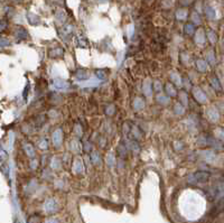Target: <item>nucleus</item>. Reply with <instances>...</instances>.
I'll return each mask as SVG.
<instances>
[{
    "mask_svg": "<svg viewBox=\"0 0 224 223\" xmlns=\"http://www.w3.org/2000/svg\"><path fill=\"white\" fill-rule=\"evenodd\" d=\"M72 33H73V26L70 25V24H67V25L62 27V34L64 36H68V35H71Z\"/></svg>",
    "mask_w": 224,
    "mask_h": 223,
    "instance_id": "33",
    "label": "nucleus"
},
{
    "mask_svg": "<svg viewBox=\"0 0 224 223\" xmlns=\"http://www.w3.org/2000/svg\"><path fill=\"white\" fill-rule=\"evenodd\" d=\"M127 144V147H128V149H130V150L134 153V154H139L140 151V147L139 145H138V142H137V140H134V139H131V140H128L126 142Z\"/></svg>",
    "mask_w": 224,
    "mask_h": 223,
    "instance_id": "12",
    "label": "nucleus"
},
{
    "mask_svg": "<svg viewBox=\"0 0 224 223\" xmlns=\"http://www.w3.org/2000/svg\"><path fill=\"white\" fill-rule=\"evenodd\" d=\"M221 85H222V87H223V90H224V77L222 79V81H221Z\"/></svg>",
    "mask_w": 224,
    "mask_h": 223,
    "instance_id": "58",
    "label": "nucleus"
},
{
    "mask_svg": "<svg viewBox=\"0 0 224 223\" xmlns=\"http://www.w3.org/2000/svg\"><path fill=\"white\" fill-rule=\"evenodd\" d=\"M63 53H64L63 48H61V47H56V48H53L49 51V56L51 57H59V56H62Z\"/></svg>",
    "mask_w": 224,
    "mask_h": 223,
    "instance_id": "31",
    "label": "nucleus"
},
{
    "mask_svg": "<svg viewBox=\"0 0 224 223\" xmlns=\"http://www.w3.org/2000/svg\"><path fill=\"white\" fill-rule=\"evenodd\" d=\"M192 20H193L194 24H196V25H201V17H199V15L197 13H193L192 14Z\"/></svg>",
    "mask_w": 224,
    "mask_h": 223,
    "instance_id": "42",
    "label": "nucleus"
},
{
    "mask_svg": "<svg viewBox=\"0 0 224 223\" xmlns=\"http://www.w3.org/2000/svg\"><path fill=\"white\" fill-rule=\"evenodd\" d=\"M91 160H92V163L94 165H98L101 163V158H100V155H99V153H96V151H92L91 153Z\"/></svg>",
    "mask_w": 224,
    "mask_h": 223,
    "instance_id": "34",
    "label": "nucleus"
},
{
    "mask_svg": "<svg viewBox=\"0 0 224 223\" xmlns=\"http://www.w3.org/2000/svg\"><path fill=\"white\" fill-rule=\"evenodd\" d=\"M192 92H193V97L195 98V100L197 101L201 104H205L207 102V97L205 95V93L202 91L201 87L195 86L192 89Z\"/></svg>",
    "mask_w": 224,
    "mask_h": 223,
    "instance_id": "2",
    "label": "nucleus"
},
{
    "mask_svg": "<svg viewBox=\"0 0 224 223\" xmlns=\"http://www.w3.org/2000/svg\"><path fill=\"white\" fill-rule=\"evenodd\" d=\"M213 194H214V198H221L222 196H223L224 195V186L222 183H219V184L214 185Z\"/></svg>",
    "mask_w": 224,
    "mask_h": 223,
    "instance_id": "11",
    "label": "nucleus"
},
{
    "mask_svg": "<svg viewBox=\"0 0 224 223\" xmlns=\"http://www.w3.org/2000/svg\"><path fill=\"white\" fill-rule=\"evenodd\" d=\"M10 45V42H9V39L8 38H6V37H1V47H7V46H9Z\"/></svg>",
    "mask_w": 224,
    "mask_h": 223,
    "instance_id": "47",
    "label": "nucleus"
},
{
    "mask_svg": "<svg viewBox=\"0 0 224 223\" xmlns=\"http://www.w3.org/2000/svg\"><path fill=\"white\" fill-rule=\"evenodd\" d=\"M156 100H157V102L159 103V104L166 105L169 103V97L162 94V93H158L157 97H156Z\"/></svg>",
    "mask_w": 224,
    "mask_h": 223,
    "instance_id": "23",
    "label": "nucleus"
},
{
    "mask_svg": "<svg viewBox=\"0 0 224 223\" xmlns=\"http://www.w3.org/2000/svg\"><path fill=\"white\" fill-rule=\"evenodd\" d=\"M206 115H207L209 120L212 121V122H216L220 118V113H219V111H217V109L213 108V107L207 109V111H206Z\"/></svg>",
    "mask_w": 224,
    "mask_h": 223,
    "instance_id": "7",
    "label": "nucleus"
},
{
    "mask_svg": "<svg viewBox=\"0 0 224 223\" xmlns=\"http://www.w3.org/2000/svg\"><path fill=\"white\" fill-rule=\"evenodd\" d=\"M55 18H56L57 23L63 24L65 20H66V14H65L63 10H58V11H56V14H55Z\"/></svg>",
    "mask_w": 224,
    "mask_h": 223,
    "instance_id": "30",
    "label": "nucleus"
},
{
    "mask_svg": "<svg viewBox=\"0 0 224 223\" xmlns=\"http://www.w3.org/2000/svg\"><path fill=\"white\" fill-rule=\"evenodd\" d=\"M39 148H41V149H45V150L48 148V144H47V141L45 140V139H43V140L39 141Z\"/></svg>",
    "mask_w": 224,
    "mask_h": 223,
    "instance_id": "48",
    "label": "nucleus"
},
{
    "mask_svg": "<svg viewBox=\"0 0 224 223\" xmlns=\"http://www.w3.org/2000/svg\"><path fill=\"white\" fill-rule=\"evenodd\" d=\"M207 145L211 147H213L216 150H222L224 148V145L222 141H220L219 139L214 138V137H207Z\"/></svg>",
    "mask_w": 224,
    "mask_h": 223,
    "instance_id": "6",
    "label": "nucleus"
},
{
    "mask_svg": "<svg viewBox=\"0 0 224 223\" xmlns=\"http://www.w3.org/2000/svg\"><path fill=\"white\" fill-rule=\"evenodd\" d=\"M52 85L56 89V90H61V91H65L67 90L68 87H70V85H68V83L65 81V80H62V79H55L52 81Z\"/></svg>",
    "mask_w": 224,
    "mask_h": 223,
    "instance_id": "4",
    "label": "nucleus"
},
{
    "mask_svg": "<svg viewBox=\"0 0 224 223\" xmlns=\"http://www.w3.org/2000/svg\"><path fill=\"white\" fill-rule=\"evenodd\" d=\"M74 132H75V136H76V137H82L83 130H82V128H81V126L76 125V126H75V128H74Z\"/></svg>",
    "mask_w": 224,
    "mask_h": 223,
    "instance_id": "45",
    "label": "nucleus"
},
{
    "mask_svg": "<svg viewBox=\"0 0 224 223\" xmlns=\"http://www.w3.org/2000/svg\"><path fill=\"white\" fill-rule=\"evenodd\" d=\"M130 129H131V125L129 122H126L123 125V133L124 135H129V132H130Z\"/></svg>",
    "mask_w": 224,
    "mask_h": 223,
    "instance_id": "46",
    "label": "nucleus"
},
{
    "mask_svg": "<svg viewBox=\"0 0 224 223\" xmlns=\"http://www.w3.org/2000/svg\"><path fill=\"white\" fill-rule=\"evenodd\" d=\"M16 223H20V222H19V221H18V220H17V221H16Z\"/></svg>",
    "mask_w": 224,
    "mask_h": 223,
    "instance_id": "60",
    "label": "nucleus"
},
{
    "mask_svg": "<svg viewBox=\"0 0 224 223\" xmlns=\"http://www.w3.org/2000/svg\"><path fill=\"white\" fill-rule=\"evenodd\" d=\"M192 1H193V0H180V3H182L183 6H187V5H189Z\"/></svg>",
    "mask_w": 224,
    "mask_h": 223,
    "instance_id": "52",
    "label": "nucleus"
},
{
    "mask_svg": "<svg viewBox=\"0 0 224 223\" xmlns=\"http://www.w3.org/2000/svg\"><path fill=\"white\" fill-rule=\"evenodd\" d=\"M51 166H52V168H54V169L59 168V166H61V163H59L58 158H56V157H55V158H53V160H52Z\"/></svg>",
    "mask_w": 224,
    "mask_h": 223,
    "instance_id": "44",
    "label": "nucleus"
},
{
    "mask_svg": "<svg viewBox=\"0 0 224 223\" xmlns=\"http://www.w3.org/2000/svg\"><path fill=\"white\" fill-rule=\"evenodd\" d=\"M195 43L199 45H204L205 44V33L203 29H199L195 34Z\"/></svg>",
    "mask_w": 224,
    "mask_h": 223,
    "instance_id": "17",
    "label": "nucleus"
},
{
    "mask_svg": "<svg viewBox=\"0 0 224 223\" xmlns=\"http://www.w3.org/2000/svg\"><path fill=\"white\" fill-rule=\"evenodd\" d=\"M188 16V11L186 10V9H178L177 11H176V18L178 19V20H185L186 18H187Z\"/></svg>",
    "mask_w": 224,
    "mask_h": 223,
    "instance_id": "29",
    "label": "nucleus"
},
{
    "mask_svg": "<svg viewBox=\"0 0 224 223\" xmlns=\"http://www.w3.org/2000/svg\"><path fill=\"white\" fill-rule=\"evenodd\" d=\"M6 26H7V23H6V20H1V31H3L6 29Z\"/></svg>",
    "mask_w": 224,
    "mask_h": 223,
    "instance_id": "55",
    "label": "nucleus"
},
{
    "mask_svg": "<svg viewBox=\"0 0 224 223\" xmlns=\"http://www.w3.org/2000/svg\"><path fill=\"white\" fill-rule=\"evenodd\" d=\"M94 74H96V76L100 80H104L107 77V73L104 70H96V72H94Z\"/></svg>",
    "mask_w": 224,
    "mask_h": 223,
    "instance_id": "40",
    "label": "nucleus"
},
{
    "mask_svg": "<svg viewBox=\"0 0 224 223\" xmlns=\"http://www.w3.org/2000/svg\"><path fill=\"white\" fill-rule=\"evenodd\" d=\"M210 173L207 172H196L194 174H191L188 176V182L189 183H204L209 181Z\"/></svg>",
    "mask_w": 224,
    "mask_h": 223,
    "instance_id": "1",
    "label": "nucleus"
},
{
    "mask_svg": "<svg viewBox=\"0 0 224 223\" xmlns=\"http://www.w3.org/2000/svg\"><path fill=\"white\" fill-rule=\"evenodd\" d=\"M183 86L185 87V90L186 91H189V90H192L193 87H192V84H191V81L188 79H183Z\"/></svg>",
    "mask_w": 224,
    "mask_h": 223,
    "instance_id": "43",
    "label": "nucleus"
},
{
    "mask_svg": "<svg viewBox=\"0 0 224 223\" xmlns=\"http://www.w3.org/2000/svg\"><path fill=\"white\" fill-rule=\"evenodd\" d=\"M152 86H154V91L157 93H161L162 91V84L160 81H155L154 84H152Z\"/></svg>",
    "mask_w": 224,
    "mask_h": 223,
    "instance_id": "37",
    "label": "nucleus"
},
{
    "mask_svg": "<svg viewBox=\"0 0 224 223\" xmlns=\"http://www.w3.org/2000/svg\"><path fill=\"white\" fill-rule=\"evenodd\" d=\"M6 158V151L3 149H1V162H3Z\"/></svg>",
    "mask_w": 224,
    "mask_h": 223,
    "instance_id": "56",
    "label": "nucleus"
},
{
    "mask_svg": "<svg viewBox=\"0 0 224 223\" xmlns=\"http://www.w3.org/2000/svg\"><path fill=\"white\" fill-rule=\"evenodd\" d=\"M75 77H76L77 80H80V81L88 80L89 79V72L86 71V70H84V69L77 70L76 72H75Z\"/></svg>",
    "mask_w": 224,
    "mask_h": 223,
    "instance_id": "21",
    "label": "nucleus"
},
{
    "mask_svg": "<svg viewBox=\"0 0 224 223\" xmlns=\"http://www.w3.org/2000/svg\"><path fill=\"white\" fill-rule=\"evenodd\" d=\"M114 112H116V107H114L113 104H109V105H107V108H106V114L107 115H113L114 114Z\"/></svg>",
    "mask_w": 224,
    "mask_h": 223,
    "instance_id": "39",
    "label": "nucleus"
},
{
    "mask_svg": "<svg viewBox=\"0 0 224 223\" xmlns=\"http://www.w3.org/2000/svg\"><path fill=\"white\" fill-rule=\"evenodd\" d=\"M215 133H216V136L219 137L220 139L224 140V131L222 130V129H216V130H215Z\"/></svg>",
    "mask_w": 224,
    "mask_h": 223,
    "instance_id": "49",
    "label": "nucleus"
},
{
    "mask_svg": "<svg viewBox=\"0 0 224 223\" xmlns=\"http://www.w3.org/2000/svg\"><path fill=\"white\" fill-rule=\"evenodd\" d=\"M15 36L18 39H26L28 37V33H27V31H26L25 28H23V27H17L15 31Z\"/></svg>",
    "mask_w": 224,
    "mask_h": 223,
    "instance_id": "20",
    "label": "nucleus"
},
{
    "mask_svg": "<svg viewBox=\"0 0 224 223\" xmlns=\"http://www.w3.org/2000/svg\"><path fill=\"white\" fill-rule=\"evenodd\" d=\"M165 91H166V94L168 95V97L173 98V97H176L177 95V91H176L175 86H174L173 83H166L165 84Z\"/></svg>",
    "mask_w": 224,
    "mask_h": 223,
    "instance_id": "16",
    "label": "nucleus"
},
{
    "mask_svg": "<svg viewBox=\"0 0 224 223\" xmlns=\"http://www.w3.org/2000/svg\"><path fill=\"white\" fill-rule=\"evenodd\" d=\"M204 13H205V16L207 17V19H210V20H213V19H215V17H216V13L214 10V8L209 5L205 6Z\"/></svg>",
    "mask_w": 224,
    "mask_h": 223,
    "instance_id": "19",
    "label": "nucleus"
},
{
    "mask_svg": "<svg viewBox=\"0 0 224 223\" xmlns=\"http://www.w3.org/2000/svg\"><path fill=\"white\" fill-rule=\"evenodd\" d=\"M142 92L146 97H151L152 94V87H151V81L150 80H146L142 84Z\"/></svg>",
    "mask_w": 224,
    "mask_h": 223,
    "instance_id": "13",
    "label": "nucleus"
},
{
    "mask_svg": "<svg viewBox=\"0 0 224 223\" xmlns=\"http://www.w3.org/2000/svg\"><path fill=\"white\" fill-rule=\"evenodd\" d=\"M38 167V162L37 160H31L30 162V168L31 169H36Z\"/></svg>",
    "mask_w": 224,
    "mask_h": 223,
    "instance_id": "51",
    "label": "nucleus"
},
{
    "mask_svg": "<svg viewBox=\"0 0 224 223\" xmlns=\"http://www.w3.org/2000/svg\"><path fill=\"white\" fill-rule=\"evenodd\" d=\"M91 149H92V147H91L90 142H88V141H86V142H84V151H85V153H89Z\"/></svg>",
    "mask_w": 224,
    "mask_h": 223,
    "instance_id": "50",
    "label": "nucleus"
},
{
    "mask_svg": "<svg viewBox=\"0 0 224 223\" xmlns=\"http://www.w3.org/2000/svg\"><path fill=\"white\" fill-rule=\"evenodd\" d=\"M128 147H127V145H122V144H120V146L117 148V151H118V154H119V156L120 157H127V153H128Z\"/></svg>",
    "mask_w": 224,
    "mask_h": 223,
    "instance_id": "32",
    "label": "nucleus"
},
{
    "mask_svg": "<svg viewBox=\"0 0 224 223\" xmlns=\"http://www.w3.org/2000/svg\"><path fill=\"white\" fill-rule=\"evenodd\" d=\"M206 59H207V62H209L211 65L215 64V56H214V52L213 51H210L209 53H207Z\"/></svg>",
    "mask_w": 224,
    "mask_h": 223,
    "instance_id": "38",
    "label": "nucleus"
},
{
    "mask_svg": "<svg viewBox=\"0 0 224 223\" xmlns=\"http://www.w3.org/2000/svg\"><path fill=\"white\" fill-rule=\"evenodd\" d=\"M169 80L170 82H173V84L176 85V86L178 87L183 86V77L180 76L176 71H174V70L169 72Z\"/></svg>",
    "mask_w": 224,
    "mask_h": 223,
    "instance_id": "3",
    "label": "nucleus"
},
{
    "mask_svg": "<svg viewBox=\"0 0 224 223\" xmlns=\"http://www.w3.org/2000/svg\"><path fill=\"white\" fill-rule=\"evenodd\" d=\"M99 3H108L109 0H98Z\"/></svg>",
    "mask_w": 224,
    "mask_h": 223,
    "instance_id": "57",
    "label": "nucleus"
},
{
    "mask_svg": "<svg viewBox=\"0 0 224 223\" xmlns=\"http://www.w3.org/2000/svg\"><path fill=\"white\" fill-rule=\"evenodd\" d=\"M45 223H59V222H58V220H56V219H48V220H46Z\"/></svg>",
    "mask_w": 224,
    "mask_h": 223,
    "instance_id": "54",
    "label": "nucleus"
},
{
    "mask_svg": "<svg viewBox=\"0 0 224 223\" xmlns=\"http://www.w3.org/2000/svg\"><path fill=\"white\" fill-rule=\"evenodd\" d=\"M132 105H134V108L136 109V110H141V109L145 108V100L142 98H139V97L136 98L134 100Z\"/></svg>",
    "mask_w": 224,
    "mask_h": 223,
    "instance_id": "22",
    "label": "nucleus"
},
{
    "mask_svg": "<svg viewBox=\"0 0 224 223\" xmlns=\"http://www.w3.org/2000/svg\"><path fill=\"white\" fill-rule=\"evenodd\" d=\"M73 172L74 174H83L84 172V165H83V162L81 158H75L74 163H73Z\"/></svg>",
    "mask_w": 224,
    "mask_h": 223,
    "instance_id": "8",
    "label": "nucleus"
},
{
    "mask_svg": "<svg viewBox=\"0 0 224 223\" xmlns=\"http://www.w3.org/2000/svg\"><path fill=\"white\" fill-rule=\"evenodd\" d=\"M195 64H196V69L199 70V72H202V73L206 72V71H207V69H209L207 61H205V59H197Z\"/></svg>",
    "mask_w": 224,
    "mask_h": 223,
    "instance_id": "15",
    "label": "nucleus"
},
{
    "mask_svg": "<svg viewBox=\"0 0 224 223\" xmlns=\"http://www.w3.org/2000/svg\"><path fill=\"white\" fill-rule=\"evenodd\" d=\"M52 141H53V144L55 145L56 147H59L61 144H62L63 141V131L61 128L56 129V130L53 132L52 135Z\"/></svg>",
    "mask_w": 224,
    "mask_h": 223,
    "instance_id": "5",
    "label": "nucleus"
},
{
    "mask_svg": "<svg viewBox=\"0 0 224 223\" xmlns=\"http://www.w3.org/2000/svg\"><path fill=\"white\" fill-rule=\"evenodd\" d=\"M14 1H15V3H20L21 0H14Z\"/></svg>",
    "mask_w": 224,
    "mask_h": 223,
    "instance_id": "59",
    "label": "nucleus"
},
{
    "mask_svg": "<svg viewBox=\"0 0 224 223\" xmlns=\"http://www.w3.org/2000/svg\"><path fill=\"white\" fill-rule=\"evenodd\" d=\"M207 38H209V41L211 42V44H215L217 41V36L216 34L214 33L213 31H207Z\"/></svg>",
    "mask_w": 224,
    "mask_h": 223,
    "instance_id": "36",
    "label": "nucleus"
},
{
    "mask_svg": "<svg viewBox=\"0 0 224 223\" xmlns=\"http://www.w3.org/2000/svg\"><path fill=\"white\" fill-rule=\"evenodd\" d=\"M44 209H45L46 212L54 213V212H56L57 211V203L55 202V200H53V198H48V200L45 202Z\"/></svg>",
    "mask_w": 224,
    "mask_h": 223,
    "instance_id": "10",
    "label": "nucleus"
},
{
    "mask_svg": "<svg viewBox=\"0 0 224 223\" xmlns=\"http://www.w3.org/2000/svg\"><path fill=\"white\" fill-rule=\"evenodd\" d=\"M210 81H211V84L212 86L215 89L216 91H220L222 89V85H221V82H220V80L217 79L215 75H212L211 79H210Z\"/></svg>",
    "mask_w": 224,
    "mask_h": 223,
    "instance_id": "25",
    "label": "nucleus"
},
{
    "mask_svg": "<svg viewBox=\"0 0 224 223\" xmlns=\"http://www.w3.org/2000/svg\"><path fill=\"white\" fill-rule=\"evenodd\" d=\"M203 157L205 158L206 162L212 163L214 159H215V153H214V151H212V150H205L203 153Z\"/></svg>",
    "mask_w": 224,
    "mask_h": 223,
    "instance_id": "27",
    "label": "nucleus"
},
{
    "mask_svg": "<svg viewBox=\"0 0 224 223\" xmlns=\"http://www.w3.org/2000/svg\"><path fill=\"white\" fill-rule=\"evenodd\" d=\"M184 33L188 36H192L194 33H195V26L192 23H187L185 26H184Z\"/></svg>",
    "mask_w": 224,
    "mask_h": 223,
    "instance_id": "24",
    "label": "nucleus"
},
{
    "mask_svg": "<svg viewBox=\"0 0 224 223\" xmlns=\"http://www.w3.org/2000/svg\"><path fill=\"white\" fill-rule=\"evenodd\" d=\"M178 98H179L180 103H182L184 107H187V105H188V95H187V92H185V91H180V92L178 93Z\"/></svg>",
    "mask_w": 224,
    "mask_h": 223,
    "instance_id": "26",
    "label": "nucleus"
},
{
    "mask_svg": "<svg viewBox=\"0 0 224 223\" xmlns=\"http://www.w3.org/2000/svg\"><path fill=\"white\" fill-rule=\"evenodd\" d=\"M70 148L73 153H79L80 151V142L77 140H72L70 144Z\"/></svg>",
    "mask_w": 224,
    "mask_h": 223,
    "instance_id": "35",
    "label": "nucleus"
},
{
    "mask_svg": "<svg viewBox=\"0 0 224 223\" xmlns=\"http://www.w3.org/2000/svg\"><path fill=\"white\" fill-rule=\"evenodd\" d=\"M24 150H25L26 155L29 157V158H34L36 153H35V148L33 147V145L29 144V142H25L24 144Z\"/></svg>",
    "mask_w": 224,
    "mask_h": 223,
    "instance_id": "18",
    "label": "nucleus"
},
{
    "mask_svg": "<svg viewBox=\"0 0 224 223\" xmlns=\"http://www.w3.org/2000/svg\"><path fill=\"white\" fill-rule=\"evenodd\" d=\"M129 135L132 137L134 140L138 141V140H140V139H142V131L139 129V127L134 126V125H131V129H130Z\"/></svg>",
    "mask_w": 224,
    "mask_h": 223,
    "instance_id": "9",
    "label": "nucleus"
},
{
    "mask_svg": "<svg viewBox=\"0 0 224 223\" xmlns=\"http://www.w3.org/2000/svg\"><path fill=\"white\" fill-rule=\"evenodd\" d=\"M174 112L177 115H183L184 113H185V107L180 102L176 103V104L174 105Z\"/></svg>",
    "mask_w": 224,
    "mask_h": 223,
    "instance_id": "28",
    "label": "nucleus"
},
{
    "mask_svg": "<svg viewBox=\"0 0 224 223\" xmlns=\"http://www.w3.org/2000/svg\"><path fill=\"white\" fill-rule=\"evenodd\" d=\"M27 20L33 26H37L41 24V18L34 13H27Z\"/></svg>",
    "mask_w": 224,
    "mask_h": 223,
    "instance_id": "14",
    "label": "nucleus"
},
{
    "mask_svg": "<svg viewBox=\"0 0 224 223\" xmlns=\"http://www.w3.org/2000/svg\"><path fill=\"white\" fill-rule=\"evenodd\" d=\"M107 163H108L109 166H113L116 164V158H114L112 153H109L108 156H107Z\"/></svg>",
    "mask_w": 224,
    "mask_h": 223,
    "instance_id": "41",
    "label": "nucleus"
},
{
    "mask_svg": "<svg viewBox=\"0 0 224 223\" xmlns=\"http://www.w3.org/2000/svg\"><path fill=\"white\" fill-rule=\"evenodd\" d=\"M134 35V26H129V37H131Z\"/></svg>",
    "mask_w": 224,
    "mask_h": 223,
    "instance_id": "53",
    "label": "nucleus"
}]
</instances>
